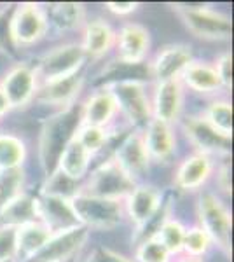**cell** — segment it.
<instances>
[{"label": "cell", "mask_w": 234, "mask_h": 262, "mask_svg": "<svg viewBox=\"0 0 234 262\" xmlns=\"http://www.w3.org/2000/svg\"><path fill=\"white\" fill-rule=\"evenodd\" d=\"M48 27L46 12L39 4H18L11 18V40L14 49L39 42L48 32Z\"/></svg>", "instance_id": "obj_7"}, {"label": "cell", "mask_w": 234, "mask_h": 262, "mask_svg": "<svg viewBox=\"0 0 234 262\" xmlns=\"http://www.w3.org/2000/svg\"><path fill=\"white\" fill-rule=\"evenodd\" d=\"M217 184L225 194H231V168H229L227 163L222 164L219 173H217Z\"/></svg>", "instance_id": "obj_42"}, {"label": "cell", "mask_w": 234, "mask_h": 262, "mask_svg": "<svg viewBox=\"0 0 234 262\" xmlns=\"http://www.w3.org/2000/svg\"><path fill=\"white\" fill-rule=\"evenodd\" d=\"M105 7L117 16H127V14H131V12L137 11L140 7V4L138 2H107Z\"/></svg>", "instance_id": "obj_41"}, {"label": "cell", "mask_w": 234, "mask_h": 262, "mask_svg": "<svg viewBox=\"0 0 234 262\" xmlns=\"http://www.w3.org/2000/svg\"><path fill=\"white\" fill-rule=\"evenodd\" d=\"M151 77V70L147 65L143 63H126V61H112L107 69L101 74L100 82L105 86L110 84H117V82H130V81H137L143 82L145 79Z\"/></svg>", "instance_id": "obj_28"}, {"label": "cell", "mask_w": 234, "mask_h": 262, "mask_svg": "<svg viewBox=\"0 0 234 262\" xmlns=\"http://www.w3.org/2000/svg\"><path fill=\"white\" fill-rule=\"evenodd\" d=\"M193 61V53L189 46L184 44H172L166 46L156 54V58L148 65L151 77L157 82H166L172 79H178L182 70Z\"/></svg>", "instance_id": "obj_13"}, {"label": "cell", "mask_w": 234, "mask_h": 262, "mask_svg": "<svg viewBox=\"0 0 234 262\" xmlns=\"http://www.w3.org/2000/svg\"><path fill=\"white\" fill-rule=\"evenodd\" d=\"M82 126V105L72 103L65 111L53 114L44 121L39 142V159L46 177L58 170V161L65 147L74 140Z\"/></svg>", "instance_id": "obj_1"}, {"label": "cell", "mask_w": 234, "mask_h": 262, "mask_svg": "<svg viewBox=\"0 0 234 262\" xmlns=\"http://www.w3.org/2000/svg\"><path fill=\"white\" fill-rule=\"evenodd\" d=\"M214 163L205 154H193L178 166L175 173V185L182 191H196L210 179Z\"/></svg>", "instance_id": "obj_20"}, {"label": "cell", "mask_w": 234, "mask_h": 262, "mask_svg": "<svg viewBox=\"0 0 234 262\" xmlns=\"http://www.w3.org/2000/svg\"><path fill=\"white\" fill-rule=\"evenodd\" d=\"M203 119H205L211 128H215L219 131V133L227 135V137L232 135V107L229 101H224V100L214 101V103L206 108Z\"/></svg>", "instance_id": "obj_31"}, {"label": "cell", "mask_w": 234, "mask_h": 262, "mask_svg": "<svg viewBox=\"0 0 234 262\" xmlns=\"http://www.w3.org/2000/svg\"><path fill=\"white\" fill-rule=\"evenodd\" d=\"M116 163L124 170L131 179H138L148 168V154L143 145L142 133H130L127 137L119 143L116 156Z\"/></svg>", "instance_id": "obj_17"}, {"label": "cell", "mask_w": 234, "mask_h": 262, "mask_svg": "<svg viewBox=\"0 0 234 262\" xmlns=\"http://www.w3.org/2000/svg\"><path fill=\"white\" fill-rule=\"evenodd\" d=\"M105 90L114 96L117 111L124 114L126 119L133 126H145L152 119L151 100L145 93L143 82H117L105 86Z\"/></svg>", "instance_id": "obj_8"}, {"label": "cell", "mask_w": 234, "mask_h": 262, "mask_svg": "<svg viewBox=\"0 0 234 262\" xmlns=\"http://www.w3.org/2000/svg\"><path fill=\"white\" fill-rule=\"evenodd\" d=\"M11 111V105H9V101H7L6 98V95H4V91L0 90V119H2L4 116H6L7 112Z\"/></svg>", "instance_id": "obj_43"}, {"label": "cell", "mask_w": 234, "mask_h": 262, "mask_svg": "<svg viewBox=\"0 0 234 262\" xmlns=\"http://www.w3.org/2000/svg\"><path fill=\"white\" fill-rule=\"evenodd\" d=\"M135 189V180L116 163L109 159L91 173L89 180L82 185L80 192L88 196L103 198V200H121L124 201Z\"/></svg>", "instance_id": "obj_5"}, {"label": "cell", "mask_w": 234, "mask_h": 262, "mask_svg": "<svg viewBox=\"0 0 234 262\" xmlns=\"http://www.w3.org/2000/svg\"><path fill=\"white\" fill-rule=\"evenodd\" d=\"M137 262H169L172 255L156 238H147L137 248Z\"/></svg>", "instance_id": "obj_36"}, {"label": "cell", "mask_w": 234, "mask_h": 262, "mask_svg": "<svg viewBox=\"0 0 234 262\" xmlns=\"http://www.w3.org/2000/svg\"><path fill=\"white\" fill-rule=\"evenodd\" d=\"M75 259H77V257H72V259H69V260H65V262H75Z\"/></svg>", "instance_id": "obj_45"}, {"label": "cell", "mask_w": 234, "mask_h": 262, "mask_svg": "<svg viewBox=\"0 0 234 262\" xmlns=\"http://www.w3.org/2000/svg\"><path fill=\"white\" fill-rule=\"evenodd\" d=\"M16 259V227H0V262Z\"/></svg>", "instance_id": "obj_38"}, {"label": "cell", "mask_w": 234, "mask_h": 262, "mask_svg": "<svg viewBox=\"0 0 234 262\" xmlns=\"http://www.w3.org/2000/svg\"><path fill=\"white\" fill-rule=\"evenodd\" d=\"M178 81L182 82V86H187L196 93H205V95L222 90V84H220L215 69L206 63L190 61L178 75Z\"/></svg>", "instance_id": "obj_22"}, {"label": "cell", "mask_w": 234, "mask_h": 262, "mask_svg": "<svg viewBox=\"0 0 234 262\" xmlns=\"http://www.w3.org/2000/svg\"><path fill=\"white\" fill-rule=\"evenodd\" d=\"M0 221L4 226L11 227H21L32 222H40L37 200H33L28 194H19L0 208Z\"/></svg>", "instance_id": "obj_23"}, {"label": "cell", "mask_w": 234, "mask_h": 262, "mask_svg": "<svg viewBox=\"0 0 234 262\" xmlns=\"http://www.w3.org/2000/svg\"><path fill=\"white\" fill-rule=\"evenodd\" d=\"M27 158V147L12 135H0V171L21 168Z\"/></svg>", "instance_id": "obj_29"}, {"label": "cell", "mask_w": 234, "mask_h": 262, "mask_svg": "<svg viewBox=\"0 0 234 262\" xmlns=\"http://www.w3.org/2000/svg\"><path fill=\"white\" fill-rule=\"evenodd\" d=\"M82 185L77 180H72L67 175H63L61 171H54L53 175L48 179V184L44 185V192L48 196H56V198H63V200H72L80 192Z\"/></svg>", "instance_id": "obj_32"}, {"label": "cell", "mask_w": 234, "mask_h": 262, "mask_svg": "<svg viewBox=\"0 0 234 262\" xmlns=\"http://www.w3.org/2000/svg\"><path fill=\"white\" fill-rule=\"evenodd\" d=\"M185 231V227L178 221H175V219H166L152 238H156L157 242L163 245L166 250L169 252V255H177V253L182 252V247H184Z\"/></svg>", "instance_id": "obj_30"}, {"label": "cell", "mask_w": 234, "mask_h": 262, "mask_svg": "<svg viewBox=\"0 0 234 262\" xmlns=\"http://www.w3.org/2000/svg\"><path fill=\"white\" fill-rule=\"evenodd\" d=\"M86 58L88 56L80 44L59 46V48L49 51L40 58L39 65L35 67L37 79L40 77L42 82L48 84L74 75L82 70Z\"/></svg>", "instance_id": "obj_6"}, {"label": "cell", "mask_w": 234, "mask_h": 262, "mask_svg": "<svg viewBox=\"0 0 234 262\" xmlns=\"http://www.w3.org/2000/svg\"><path fill=\"white\" fill-rule=\"evenodd\" d=\"M51 236L53 232L42 222H32L16 227V257H21L25 260L30 259L48 243Z\"/></svg>", "instance_id": "obj_25"}, {"label": "cell", "mask_w": 234, "mask_h": 262, "mask_svg": "<svg viewBox=\"0 0 234 262\" xmlns=\"http://www.w3.org/2000/svg\"><path fill=\"white\" fill-rule=\"evenodd\" d=\"M21 187H23V170L21 168L0 171V208L6 203L14 200L16 196H19Z\"/></svg>", "instance_id": "obj_33"}, {"label": "cell", "mask_w": 234, "mask_h": 262, "mask_svg": "<svg viewBox=\"0 0 234 262\" xmlns=\"http://www.w3.org/2000/svg\"><path fill=\"white\" fill-rule=\"evenodd\" d=\"M199 227L208 234L211 245L231 255V229L232 217L229 208L214 194H203L198 201Z\"/></svg>", "instance_id": "obj_4"}, {"label": "cell", "mask_w": 234, "mask_h": 262, "mask_svg": "<svg viewBox=\"0 0 234 262\" xmlns=\"http://www.w3.org/2000/svg\"><path fill=\"white\" fill-rule=\"evenodd\" d=\"M178 262H203L201 259H193V257H187V259H180Z\"/></svg>", "instance_id": "obj_44"}, {"label": "cell", "mask_w": 234, "mask_h": 262, "mask_svg": "<svg viewBox=\"0 0 234 262\" xmlns=\"http://www.w3.org/2000/svg\"><path fill=\"white\" fill-rule=\"evenodd\" d=\"M214 69L217 72V75H219L222 88L231 90V86H232V56H231V53H224L222 56L217 60V65Z\"/></svg>", "instance_id": "obj_39"}, {"label": "cell", "mask_w": 234, "mask_h": 262, "mask_svg": "<svg viewBox=\"0 0 234 262\" xmlns=\"http://www.w3.org/2000/svg\"><path fill=\"white\" fill-rule=\"evenodd\" d=\"M117 60L126 63H143V58L148 53L151 35L142 25L130 23L119 30L116 35Z\"/></svg>", "instance_id": "obj_15"}, {"label": "cell", "mask_w": 234, "mask_h": 262, "mask_svg": "<svg viewBox=\"0 0 234 262\" xmlns=\"http://www.w3.org/2000/svg\"><path fill=\"white\" fill-rule=\"evenodd\" d=\"M89 236V229L79 226L75 229L53 234L48 243L25 262H65L77 255Z\"/></svg>", "instance_id": "obj_9"}, {"label": "cell", "mask_w": 234, "mask_h": 262, "mask_svg": "<svg viewBox=\"0 0 234 262\" xmlns=\"http://www.w3.org/2000/svg\"><path fill=\"white\" fill-rule=\"evenodd\" d=\"M116 100L103 88V90L93 93L86 100V103L82 105V124L105 129L112 122L114 117H116Z\"/></svg>", "instance_id": "obj_21"}, {"label": "cell", "mask_w": 234, "mask_h": 262, "mask_svg": "<svg viewBox=\"0 0 234 262\" xmlns=\"http://www.w3.org/2000/svg\"><path fill=\"white\" fill-rule=\"evenodd\" d=\"M193 35L203 40H229L232 21L224 12L203 4H169Z\"/></svg>", "instance_id": "obj_2"}, {"label": "cell", "mask_w": 234, "mask_h": 262, "mask_svg": "<svg viewBox=\"0 0 234 262\" xmlns=\"http://www.w3.org/2000/svg\"><path fill=\"white\" fill-rule=\"evenodd\" d=\"M84 84V74L82 70L77 72L74 75H69L65 79H58V81L42 84L40 90H37L35 98L42 101V103L49 105H69L74 103V100L79 96L80 90Z\"/></svg>", "instance_id": "obj_19"}, {"label": "cell", "mask_w": 234, "mask_h": 262, "mask_svg": "<svg viewBox=\"0 0 234 262\" xmlns=\"http://www.w3.org/2000/svg\"><path fill=\"white\" fill-rule=\"evenodd\" d=\"M70 205L79 224L86 229H114L119 226L124 212V201L103 200V198L88 196L84 192H79L75 198H72Z\"/></svg>", "instance_id": "obj_3"}, {"label": "cell", "mask_w": 234, "mask_h": 262, "mask_svg": "<svg viewBox=\"0 0 234 262\" xmlns=\"http://www.w3.org/2000/svg\"><path fill=\"white\" fill-rule=\"evenodd\" d=\"M86 262H133V260H130L127 257L121 255V253H117L114 250H109V248L100 247L88 257Z\"/></svg>", "instance_id": "obj_40"}, {"label": "cell", "mask_w": 234, "mask_h": 262, "mask_svg": "<svg viewBox=\"0 0 234 262\" xmlns=\"http://www.w3.org/2000/svg\"><path fill=\"white\" fill-rule=\"evenodd\" d=\"M161 201H163V196H161V192L157 189L135 187L133 192L126 198L124 210L130 215L135 227L138 231H142L161 210V205H163Z\"/></svg>", "instance_id": "obj_14"}, {"label": "cell", "mask_w": 234, "mask_h": 262, "mask_svg": "<svg viewBox=\"0 0 234 262\" xmlns=\"http://www.w3.org/2000/svg\"><path fill=\"white\" fill-rule=\"evenodd\" d=\"M143 145L148 154V159L156 161H168L175 152V137L172 126L152 117L145 124V131L142 133Z\"/></svg>", "instance_id": "obj_18"}, {"label": "cell", "mask_w": 234, "mask_h": 262, "mask_svg": "<svg viewBox=\"0 0 234 262\" xmlns=\"http://www.w3.org/2000/svg\"><path fill=\"white\" fill-rule=\"evenodd\" d=\"M4 262H14V260H4Z\"/></svg>", "instance_id": "obj_46"}, {"label": "cell", "mask_w": 234, "mask_h": 262, "mask_svg": "<svg viewBox=\"0 0 234 262\" xmlns=\"http://www.w3.org/2000/svg\"><path fill=\"white\" fill-rule=\"evenodd\" d=\"M75 138L82 143V147L86 149L89 154H95V152L101 150L107 143V131L101 128H95V126H80Z\"/></svg>", "instance_id": "obj_35"}, {"label": "cell", "mask_w": 234, "mask_h": 262, "mask_svg": "<svg viewBox=\"0 0 234 262\" xmlns=\"http://www.w3.org/2000/svg\"><path fill=\"white\" fill-rule=\"evenodd\" d=\"M89 163H91V154L84 149L77 138H74L59 156L58 171H61L72 180L80 182L89 170Z\"/></svg>", "instance_id": "obj_26"}, {"label": "cell", "mask_w": 234, "mask_h": 262, "mask_svg": "<svg viewBox=\"0 0 234 262\" xmlns=\"http://www.w3.org/2000/svg\"><path fill=\"white\" fill-rule=\"evenodd\" d=\"M184 133L187 140L198 149V154H205L210 158L211 154L225 156L231 152L232 138L219 133L203 117H189L184 122Z\"/></svg>", "instance_id": "obj_11"}, {"label": "cell", "mask_w": 234, "mask_h": 262, "mask_svg": "<svg viewBox=\"0 0 234 262\" xmlns=\"http://www.w3.org/2000/svg\"><path fill=\"white\" fill-rule=\"evenodd\" d=\"M0 90L6 95L11 108H21L28 105L35 98L37 90H39V79H37L35 69L25 65V63L16 65L2 79Z\"/></svg>", "instance_id": "obj_10"}, {"label": "cell", "mask_w": 234, "mask_h": 262, "mask_svg": "<svg viewBox=\"0 0 234 262\" xmlns=\"http://www.w3.org/2000/svg\"><path fill=\"white\" fill-rule=\"evenodd\" d=\"M37 210H39V221L53 234L75 229L80 226L69 200L42 194V198L37 200Z\"/></svg>", "instance_id": "obj_12"}, {"label": "cell", "mask_w": 234, "mask_h": 262, "mask_svg": "<svg viewBox=\"0 0 234 262\" xmlns=\"http://www.w3.org/2000/svg\"><path fill=\"white\" fill-rule=\"evenodd\" d=\"M210 247H211L210 238H208V234L199 226L185 231L182 252H185L189 257H193V259H199V257H203L208 250H210Z\"/></svg>", "instance_id": "obj_34"}, {"label": "cell", "mask_w": 234, "mask_h": 262, "mask_svg": "<svg viewBox=\"0 0 234 262\" xmlns=\"http://www.w3.org/2000/svg\"><path fill=\"white\" fill-rule=\"evenodd\" d=\"M184 105V86L178 79L159 82L156 86L154 100L151 101L152 117L163 122H173L180 116Z\"/></svg>", "instance_id": "obj_16"}, {"label": "cell", "mask_w": 234, "mask_h": 262, "mask_svg": "<svg viewBox=\"0 0 234 262\" xmlns=\"http://www.w3.org/2000/svg\"><path fill=\"white\" fill-rule=\"evenodd\" d=\"M46 18H48V23L51 21L61 32L77 30V28L84 25L86 9H84L82 4H75V2L51 4V6H48Z\"/></svg>", "instance_id": "obj_27"}, {"label": "cell", "mask_w": 234, "mask_h": 262, "mask_svg": "<svg viewBox=\"0 0 234 262\" xmlns=\"http://www.w3.org/2000/svg\"><path fill=\"white\" fill-rule=\"evenodd\" d=\"M14 4H9V6L0 11V53L9 54V56L16 53L11 40V18L12 12H14Z\"/></svg>", "instance_id": "obj_37"}, {"label": "cell", "mask_w": 234, "mask_h": 262, "mask_svg": "<svg viewBox=\"0 0 234 262\" xmlns=\"http://www.w3.org/2000/svg\"><path fill=\"white\" fill-rule=\"evenodd\" d=\"M114 44H116V32L112 30V27L109 23L96 19L86 25V28H84V40L80 44L86 56H103Z\"/></svg>", "instance_id": "obj_24"}]
</instances>
